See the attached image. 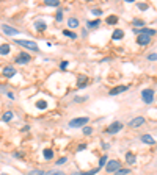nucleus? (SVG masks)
Wrapping results in <instances>:
<instances>
[{
  "label": "nucleus",
  "instance_id": "nucleus-16",
  "mask_svg": "<svg viewBox=\"0 0 157 175\" xmlns=\"http://www.w3.org/2000/svg\"><path fill=\"white\" fill-rule=\"evenodd\" d=\"M35 28L38 30V32H44V30L47 28V25H46V22H43V21H36L35 22Z\"/></svg>",
  "mask_w": 157,
  "mask_h": 175
},
{
  "label": "nucleus",
  "instance_id": "nucleus-33",
  "mask_svg": "<svg viewBox=\"0 0 157 175\" xmlns=\"http://www.w3.org/2000/svg\"><path fill=\"white\" fill-rule=\"evenodd\" d=\"M66 161H68V158H66V156H63V158H60L58 161H57V164H58V166H63Z\"/></svg>",
  "mask_w": 157,
  "mask_h": 175
},
{
  "label": "nucleus",
  "instance_id": "nucleus-23",
  "mask_svg": "<svg viewBox=\"0 0 157 175\" xmlns=\"http://www.w3.org/2000/svg\"><path fill=\"white\" fill-rule=\"evenodd\" d=\"M116 22H118L116 16H109V17H107V24H109V25H115Z\"/></svg>",
  "mask_w": 157,
  "mask_h": 175
},
{
  "label": "nucleus",
  "instance_id": "nucleus-21",
  "mask_svg": "<svg viewBox=\"0 0 157 175\" xmlns=\"http://www.w3.org/2000/svg\"><path fill=\"white\" fill-rule=\"evenodd\" d=\"M101 25V21L99 19H96V21H90V22H86V27H90V28H96V27Z\"/></svg>",
  "mask_w": 157,
  "mask_h": 175
},
{
  "label": "nucleus",
  "instance_id": "nucleus-34",
  "mask_svg": "<svg viewBox=\"0 0 157 175\" xmlns=\"http://www.w3.org/2000/svg\"><path fill=\"white\" fill-rule=\"evenodd\" d=\"M68 64H69L68 61H61V63H60V69H61V71H64V69L68 67Z\"/></svg>",
  "mask_w": 157,
  "mask_h": 175
},
{
  "label": "nucleus",
  "instance_id": "nucleus-36",
  "mask_svg": "<svg viewBox=\"0 0 157 175\" xmlns=\"http://www.w3.org/2000/svg\"><path fill=\"white\" fill-rule=\"evenodd\" d=\"M133 25H135V27H143V21H138V19H135V21H133Z\"/></svg>",
  "mask_w": 157,
  "mask_h": 175
},
{
  "label": "nucleus",
  "instance_id": "nucleus-19",
  "mask_svg": "<svg viewBox=\"0 0 157 175\" xmlns=\"http://www.w3.org/2000/svg\"><path fill=\"white\" fill-rule=\"evenodd\" d=\"M13 116H14V114H13L11 111H6L5 114L2 116V120H3V122H10V120L13 119Z\"/></svg>",
  "mask_w": 157,
  "mask_h": 175
},
{
  "label": "nucleus",
  "instance_id": "nucleus-14",
  "mask_svg": "<svg viewBox=\"0 0 157 175\" xmlns=\"http://www.w3.org/2000/svg\"><path fill=\"white\" fill-rule=\"evenodd\" d=\"M88 83V77H85V75H80L79 77V80H77V86L82 89V88H85V84Z\"/></svg>",
  "mask_w": 157,
  "mask_h": 175
},
{
  "label": "nucleus",
  "instance_id": "nucleus-39",
  "mask_svg": "<svg viewBox=\"0 0 157 175\" xmlns=\"http://www.w3.org/2000/svg\"><path fill=\"white\" fill-rule=\"evenodd\" d=\"M93 14H96V16H99V14H102L101 10H93Z\"/></svg>",
  "mask_w": 157,
  "mask_h": 175
},
{
  "label": "nucleus",
  "instance_id": "nucleus-10",
  "mask_svg": "<svg viewBox=\"0 0 157 175\" xmlns=\"http://www.w3.org/2000/svg\"><path fill=\"white\" fill-rule=\"evenodd\" d=\"M14 75H16V69H14L13 66H6V67L3 69V77H6V78H13Z\"/></svg>",
  "mask_w": 157,
  "mask_h": 175
},
{
  "label": "nucleus",
  "instance_id": "nucleus-6",
  "mask_svg": "<svg viewBox=\"0 0 157 175\" xmlns=\"http://www.w3.org/2000/svg\"><path fill=\"white\" fill-rule=\"evenodd\" d=\"M122 127H124V125H122L121 122H113L112 125L107 128V133H109V135H115V133H118V131H121Z\"/></svg>",
  "mask_w": 157,
  "mask_h": 175
},
{
  "label": "nucleus",
  "instance_id": "nucleus-7",
  "mask_svg": "<svg viewBox=\"0 0 157 175\" xmlns=\"http://www.w3.org/2000/svg\"><path fill=\"white\" fill-rule=\"evenodd\" d=\"M30 55L28 53H25V52H22L21 55H19L17 58H16V64H21V66H24V64H27V63H30Z\"/></svg>",
  "mask_w": 157,
  "mask_h": 175
},
{
  "label": "nucleus",
  "instance_id": "nucleus-17",
  "mask_svg": "<svg viewBox=\"0 0 157 175\" xmlns=\"http://www.w3.org/2000/svg\"><path fill=\"white\" fill-rule=\"evenodd\" d=\"M8 53H10V45L8 44L0 45V55H8Z\"/></svg>",
  "mask_w": 157,
  "mask_h": 175
},
{
  "label": "nucleus",
  "instance_id": "nucleus-28",
  "mask_svg": "<svg viewBox=\"0 0 157 175\" xmlns=\"http://www.w3.org/2000/svg\"><path fill=\"white\" fill-rule=\"evenodd\" d=\"M85 100H88L86 95H83V97H74V102L75 103H82V102H85Z\"/></svg>",
  "mask_w": 157,
  "mask_h": 175
},
{
  "label": "nucleus",
  "instance_id": "nucleus-20",
  "mask_svg": "<svg viewBox=\"0 0 157 175\" xmlns=\"http://www.w3.org/2000/svg\"><path fill=\"white\" fill-rule=\"evenodd\" d=\"M43 155H44L46 159H52V158H53V150H52V149H46V150L43 152Z\"/></svg>",
  "mask_w": 157,
  "mask_h": 175
},
{
  "label": "nucleus",
  "instance_id": "nucleus-41",
  "mask_svg": "<svg viewBox=\"0 0 157 175\" xmlns=\"http://www.w3.org/2000/svg\"><path fill=\"white\" fill-rule=\"evenodd\" d=\"M28 130H30V127H28V125H25L24 128H22V131H28Z\"/></svg>",
  "mask_w": 157,
  "mask_h": 175
},
{
  "label": "nucleus",
  "instance_id": "nucleus-15",
  "mask_svg": "<svg viewBox=\"0 0 157 175\" xmlns=\"http://www.w3.org/2000/svg\"><path fill=\"white\" fill-rule=\"evenodd\" d=\"M122 36H124V32H122V30H115L113 34H112V39L120 41V39H122Z\"/></svg>",
  "mask_w": 157,
  "mask_h": 175
},
{
  "label": "nucleus",
  "instance_id": "nucleus-24",
  "mask_svg": "<svg viewBox=\"0 0 157 175\" xmlns=\"http://www.w3.org/2000/svg\"><path fill=\"white\" fill-rule=\"evenodd\" d=\"M44 175H64V172H61V170L53 169V170H47V172H44Z\"/></svg>",
  "mask_w": 157,
  "mask_h": 175
},
{
  "label": "nucleus",
  "instance_id": "nucleus-12",
  "mask_svg": "<svg viewBox=\"0 0 157 175\" xmlns=\"http://www.w3.org/2000/svg\"><path fill=\"white\" fill-rule=\"evenodd\" d=\"M141 142L149 144V145H154L156 139H154V136H151V135H143V136H141Z\"/></svg>",
  "mask_w": 157,
  "mask_h": 175
},
{
  "label": "nucleus",
  "instance_id": "nucleus-25",
  "mask_svg": "<svg viewBox=\"0 0 157 175\" xmlns=\"http://www.w3.org/2000/svg\"><path fill=\"white\" fill-rule=\"evenodd\" d=\"M63 34H64V36L72 38V39H77V34H75V33H72V32H69V30H63Z\"/></svg>",
  "mask_w": 157,
  "mask_h": 175
},
{
  "label": "nucleus",
  "instance_id": "nucleus-11",
  "mask_svg": "<svg viewBox=\"0 0 157 175\" xmlns=\"http://www.w3.org/2000/svg\"><path fill=\"white\" fill-rule=\"evenodd\" d=\"M127 86H124V84H121V86H116V88H113V89H110L109 91V94L110 95H118V94H121V92H124V91H127Z\"/></svg>",
  "mask_w": 157,
  "mask_h": 175
},
{
  "label": "nucleus",
  "instance_id": "nucleus-3",
  "mask_svg": "<svg viewBox=\"0 0 157 175\" xmlns=\"http://www.w3.org/2000/svg\"><path fill=\"white\" fill-rule=\"evenodd\" d=\"M141 99H143L145 103H152L154 102V89H143L141 92Z\"/></svg>",
  "mask_w": 157,
  "mask_h": 175
},
{
  "label": "nucleus",
  "instance_id": "nucleus-42",
  "mask_svg": "<svg viewBox=\"0 0 157 175\" xmlns=\"http://www.w3.org/2000/svg\"><path fill=\"white\" fill-rule=\"evenodd\" d=\"M0 175H8V174H0Z\"/></svg>",
  "mask_w": 157,
  "mask_h": 175
},
{
  "label": "nucleus",
  "instance_id": "nucleus-22",
  "mask_svg": "<svg viewBox=\"0 0 157 175\" xmlns=\"http://www.w3.org/2000/svg\"><path fill=\"white\" fill-rule=\"evenodd\" d=\"M44 5H47V6H60V0H44Z\"/></svg>",
  "mask_w": 157,
  "mask_h": 175
},
{
  "label": "nucleus",
  "instance_id": "nucleus-38",
  "mask_svg": "<svg viewBox=\"0 0 157 175\" xmlns=\"http://www.w3.org/2000/svg\"><path fill=\"white\" fill-rule=\"evenodd\" d=\"M85 149H86V145H85V144H80L77 150H79V152H82V150H85Z\"/></svg>",
  "mask_w": 157,
  "mask_h": 175
},
{
  "label": "nucleus",
  "instance_id": "nucleus-29",
  "mask_svg": "<svg viewBox=\"0 0 157 175\" xmlns=\"http://www.w3.org/2000/svg\"><path fill=\"white\" fill-rule=\"evenodd\" d=\"M55 21H57V22H61V21H63V11H58V13H57Z\"/></svg>",
  "mask_w": 157,
  "mask_h": 175
},
{
  "label": "nucleus",
  "instance_id": "nucleus-9",
  "mask_svg": "<svg viewBox=\"0 0 157 175\" xmlns=\"http://www.w3.org/2000/svg\"><path fill=\"white\" fill-rule=\"evenodd\" d=\"M2 30H3V33H6L8 36H16V34H19V30L13 28V27H10V25H6V24L2 25Z\"/></svg>",
  "mask_w": 157,
  "mask_h": 175
},
{
  "label": "nucleus",
  "instance_id": "nucleus-35",
  "mask_svg": "<svg viewBox=\"0 0 157 175\" xmlns=\"http://www.w3.org/2000/svg\"><path fill=\"white\" fill-rule=\"evenodd\" d=\"M148 60L149 61H156L157 60V55H156V53H149V55H148Z\"/></svg>",
  "mask_w": 157,
  "mask_h": 175
},
{
  "label": "nucleus",
  "instance_id": "nucleus-40",
  "mask_svg": "<svg viewBox=\"0 0 157 175\" xmlns=\"http://www.w3.org/2000/svg\"><path fill=\"white\" fill-rule=\"evenodd\" d=\"M72 175H86V172H74Z\"/></svg>",
  "mask_w": 157,
  "mask_h": 175
},
{
  "label": "nucleus",
  "instance_id": "nucleus-30",
  "mask_svg": "<svg viewBox=\"0 0 157 175\" xmlns=\"http://www.w3.org/2000/svg\"><path fill=\"white\" fill-rule=\"evenodd\" d=\"M105 163H107V156L104 155V156H102L101 159H99V169H101L102 166H105Z\"/></svg>",
  "mask_w": 157,
  "mask_h": 175
},
{
  "label": "nucleus",
  "instance_id": "nucleus-26",
  "mask_svg": "<svg viewBox=\"0 0 157 175\" xmlns=\"http://www.w3.org/2000/svg\"><path fill=\"white\" fill-rule=\"evenodd\" d=\"M36 106L39 108V110H46V108H47V103H46L44 100H38V102H36Z\"/></svg>",
  "mask_w": 157,
  "mask_h": 175
},
{
  "label": "nucleus",
  "instance_id": "nucleus-31",
  "mask_svg": "<svg viewBox=\"0 0 157 175\" xmlns=\"http://www.w3.org/2000/svg\"><path fill=\"white\" fill-rule=\"evenodd\" d=\"M28 175H44V172H43V170H39V169H35V170H32Z\"/></svg>",
  "mask_w": 157,
  "mask_h": 175
},
{
  "label": "nucleus",
  "instance_id": "nucleus-2",
  "mask_svg": "<svg viewBox=\"0 0 157 175\" xmlns=\"http://www.w3.org/2000/svg\"><path fill=\"white\" fill-rule=\"evenodd\" d=\"M16 44L22 45V47L28 49V50H33V52H39V49H38V44L33 41H24V39H16Z\"/></svg>",
  "mask_w": 157,
  "mask_h": 175
},
{
  "label": "nucleus",
  "instance_id": "nucleus-37",
  "mask_svg": "<svg viewBox=\"0 0 157 175\" xmlns=\"http://www.w3.org/2000/svg\"><path fill=\"white\" fill-rule=\"evenodd\" d=\"M138 8L145 11V10H148V5H146V3H140V5H138Z\"/></svg>",
  "mask_w": 157,
  "mask_h": 175
},
{
  "label": "nucleus",
  "instance_id": "nucleus-8",
  "mask_svg": "<svg viewBox=\"0 0 157 175\" xmlns=\"http://www.w3.org/2000/svg\"><path fill=\"white\" fill-rule=\"evenodd\" d=\"M143 124H145V117L138 116V117H133L131 122L127 124V127H131V128H138L140 125H143Z\"/></svg>",
  "mask_w": 157,
  "mask_h": 175
},
{
  "label": "nucleus",
  "instance_id": "nucleus-18",
  "mask_svg": "<svg viewBox=\"0 0 157 175\" xmlns=\"http://www.w3.org/2000/svg\"><path fill=\"white\" fill-rule=\"evenodd\" d=\"M68 27H69V28H75V27H79V21L75 17H71L69 21H68Z\"/></svg>",
  "mask_w": 157,
  "mask_h": 175
},
{
  "label": "nucleus",
  "instance_id": "nucleus-5",
  "mask_svg": "<svg viewBox=\"0 0 157 175\" xmlns=\"http://www.w3.org/2000/svg\"><path fill=\"white\" fill-rule=\"evenodd\" d=\"M120 167H121L120 161H116V159H112V161H109V163L105 164V170H107V172H116Z\"/></svg>",
  "mask_w": 157,
  "mask_h": 175
},
{
  "label": "nucleus",
  "instance_id": "nucleus-4",
  "mask_svg": "<svg viewBox=\"0 0 157 175\" xmlns=\"http://www.w3.org/2000/svg\"><path fill=\"white\" fill-rule=\"evenodd\" d=\"M88 124V117H77L69 120V128H79V127H85Z\"/></svg>",
  "mask_w": 157,
  "mask_h": 175
},
{
  "label": "nucleus",
  "instance_id": "nucleus-13",
  "mask_svg": "<svg viewBox=\"0 0 157 175\" xmlns=\"http://www.w3.org/2000/svg\"><path fill=\"white\" fill-rule=\"evenodd\" d=\"M126 161H127V164H135L137 163L135 155H133L132 152H127V153H126Z\"/></svg>",
  "mask_w": 157,
  "mask_h": 175
},
{
  "label": "nucleus",
  "instance_id": "nucleus-32",
  "mask_svg": "<svg viewBox=\"0 0 157 175\" xmlns=\"http://www.w3.org/2000/svg\"><path fill=\"white\" fill-rule=\"evenodd\" d=\"M83 133H85V135H91V133H93V128H91V127H83Z\"/></svg>",
  "mask_w": 157,
  "mask_h": 175
},
{
  "label": "nucleus",
  "instance_id": "nucleus-27",
  "mask_svg": "<svg viewBox=\"0 0 157 175\" xmlns=\"http://www.w3.org/2000/svg\"><path fill=\"white\" fill-rule=\"evenodd\" d=\"M115 174H116V175H127V174H131V170H129V169H118Z\"/></svg>",
  "mask_w": 157,
  "mask_h": 175
},
{
  "label": "nucleus",
  "instance_id": "nucleus-1",
  "mask_svg": "<svg viewBox=\"0 0 157 175\" xmlns=\"http://www.w3.org/2000/svg\"><path fill=\"white\" fill-rule=\"evenodd\" d=\"M133 32L138 34V36H137V44H138V45H148L149 42H151V38H152L151 34H148V33H141L138 28H135Z\"/></svg>",
  "mask_w": 157,
  "mask_h": 175
}]
</instances>
